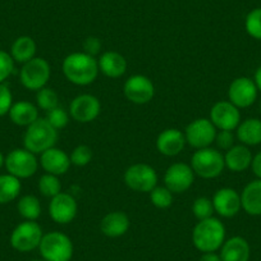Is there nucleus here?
Segmentation results:
<instances>
[{
    "label": "nucleus",
    "instance_id": "1",
    "mask_svg": "<svg viewBox=\"0 0 261 261\" xmlns=\"http://www.w3.org/2000/svg\"><path fill=\"white\" fill-rule=\"evenodd\" d=\"M62 71L65 79L76 86H89L94 84L100 73L97 58L85 51L67 55L63 60Z\"/></svg>",
    "mask_w": 261,
    "mask_h": 261
},
{
    "label": "nucleus",
    "instance_id": "2",
    "mask_svg": "<svg viewBox=\"0 0 261 261\" xmlns=\"http://www.w3.org/2000/svg\"><path fill=\"white\" fill-rule=\"evenodd\" d=\"M225 225L218 218L199 220L192 230V243L200 252H217L225 241Z\"/></svg>",
    "mask_w": 261,
    "mask_h": 261
},
{
    "label": "nucleus",
    "instance_id": "3",
    "mask_svg": "<svg viewBox=\"0 0 261 261\" xmlns=\"http://www.w3.org/2000/svg\"><path fill=\"white\" fill-rule=\"evenodd\" d=\"M59 130L47 123L45 118H39L36 122L26 128L23 135V147L34 154L40 155L57 145Z\"/></svg>",
    "mask_w": 261,
    "mask_h": 261
},
{
    "label": "nucleus",
    "instance_id": "4",
    "mask_svg": "<svg viewBox=\"0 0 261 261\" xmlns=\"http://www.w3.org/2000/svg\"><path fill=\"white\" fill-rule=\"evenodd\" d=\"M190 165L197 177L214 179L224 172V155L218 149H213L212 146L196 150L191 156Z\"/></svg>",
    "mask_w": 261,
    "mask_h": 261
},
{
    "label": "nucleus",
    "instance_id": "5",
    "mask_svg": "<svg viewBox=\"0 0 261 261\" xmlns=\"http://www.w3.org/2000/svg\"><path fill=\"white\" fill-rule=\"evenodd\" d=\"M41 258L46 261H71L74 247L71 238L59 230L45 233L39 246Z\"/></svg>",
    "mask_w": 261,
    "mask_h": 261
},
{
    "label": "nucleus",
    "instance_id": "6",
    "mask_svg": "<svg viewBox=\"0 0 261 261\" xmlns=\"http://www.w3.org/2000/svg\"><path fill=\"white\" fill-rule=\"evenodd\" d=\"M51 77V65L45 58L35 57L30 62L22 64L19 71V81L24 89L37 92L46 87Z\"/></svg>",
    "mask_w": 261,
    "mask_h": 261
},
{
    "label": "nucleus",
    "instance_id": "7",
    "mask_svg": "<svg viewBox=\"0 0 261 261\" xmlns=\"http://www.w3.org/2000/svg\"><path fill=\"white\" fill-rule=\"evenodd\" d=\"M124 183L135 192L150 193L158 186V173L151 165L145 163H136L125 169Z\"/></svg>",
    "mask_w": 261,
    "mask_h": 261
},
{
    "label": "nucleus",
    "instance_id": "8",
    "mask_svg": "<svg viewBox=\"0 0 261 261\" xmlns=\"http://www.w3.org/2000/svg\"><path fill=\"white\" fill-rule=\"evenodd\" d=\"M39 159L36 154L27 149H14L6 156L4 167L9 174L14 175L18 179H26L36 174L39 169Z\"/></svg>",
    "mask_w": 261,
    "mask_h": 261
},
{
    "label": "nucleus",
    "instance_id": "9",
    "mask_svg": "<svg viewBox=\"0 0 261 261\" xmlns=\"http://www.w3.org/2000/svg\"><path fill=\"white\" fill-rule=\"evenodd\" d=\"M41 225L35 220H24L17 225L11 234V245L18 252H31L39 248L42 240Z\"/></svg>",
    "mask_w": 261,
    "mask_h": 261
},
{
    "label": "nucleus",
    "instance_id": "10",
    "mask_svg": "<svg viewBox=\"0 0 261 261\" xmlns=\"http://www.w3.org/2000/svg\"><path fill=\"white\" fill-rule=\"evenodd\" d=\"M217 132L218 129L209 118H197L186 127V142L196 150L210 147L215 142Z\"/></svg>",
    "mask_w": 261,
    "mask_h": 261
},
{
    "label": "nucleus",
    "instance_id": "11",
    "mask_svg": "<svg viewBox=\"0 0 261 261\" xmlns=\"http://www.w3.org/2000/svg\"><path fill=\"white\" fill-rule=\"evenodd\" d=\"M125 99L136 105H145L154 99L155 86L151 80L144 74L128 77L123 86Z\"/></svg>",
    "mask_w": 261,
    "mask_h": 261
},
{
    "label": "nucleus",
    "instance_id": "12",
    "mask_svg": "<svg viewBox=\"0 0 261 261\" xmlns=\"http://www.w3.org/2000/svg\"><path fill=\"white\" fill-rule=\"evenodd\" d=\"M195 172L190 164L174 163L169 165L164 174V186L173 193L179 195L192 187L195 182Z\"/></svg>",
    "mask_w": 261,
    "mask_h": 261
},
{
    "label": "nucleus",
    "instance_id": "13",
    "mask_svg": "<svg viewBox=\"0 0 261 261\" xmlns=\"http://www.w3.org/2000/svg\"><path fill=\"white\" fill-rule=\"evenodd\" d=\"M258 90L252 79L237 77L230 82L228 87V101L232 102L238 109L250 108L257 100Z\"/></svg>",
    "mask_w": 261,
    "mask_h": 261
},
{
    "label": "nucleus",
    "instance_id": "14",
    "mask_svg": "<svg viewBox=\"0 0 261 261\" xmlns=\"http://www.w3.org/2000/svg\"><path fill=\"white\" fill-rule=\"evenodd\" d=\"M69 115L79 123H91L101 113V102L95 95H77L69 104Z\"/></svg>",
    "mask_w": 261,
    "mask_h": 261
},
{
    "label": "nucleus",
    "instance_id": "15",
    "mask_svg": "<svg viewBox=\"0 0 261 261\" xmlns=\"http://www.w3.org/2000/svg\"><path fill=\"white\" fill-rule=\"evenodd\" d=\"M79 212V205L76 199L71 193L60 192L49 202V215L53 222L57 224L65 225L74 220Z\"/></svg>",
    "mask_w": 261,
    "mask_h": 261
},
{
    "label": "nucleus",
    "instance_id": "16",
    "mask_svg": "<svg viewBox=\"0 0 261 261\" xmlns=\"http://www.w3.org/2000/svg\"><path fill=\"white\" fill-rule=\"evenodd\" d=\"M209 119L218 130H236L241 123V112L230 101L222 100L212 107Z\"/></svg>",
    "mask_w": 261,
    "mask_h": 261
},
{
    "label": "nucleus",
    "instance_id": "17",
    "mask_svg": "<svg viewBox=\"0 0 261 261\" xmlns=\"http://www.w3.org/2000/svg\"><path fill=\"white\" fill-rule=\"evenodd\" d=\"M213 205L214 210L219 217L233 218L241 212V193H238L234 188L223 187L219 188L213 196Z\"/></svg>",
    "mask_w": 261,
    "mask_h": 261
},
{
    "label": "nucleus",
    "instance_id": "18",
    "mask_svg": "<svg viewBox=\"0 0 261 261\" xmlns=\"http://www.w3.org/2000/svg\"><path fill=\"white\" fill-rule=\"evenodd\" d=\"M156 150L164 156H177L185 150L186 137L185 132L178 128H167L162 130L156 137Z\"/></svg>",
    "mask_w": 261,
    "mask_h": 261
},
{
    "label": "nucleus",
    "instance_id": "19",
    "mask_svg": "<svg viewBox=\"0 0 261 261\" xmlns=\"http://www.w3.org/2000/svg\"><path fill=\"white\" fill-rule=\"evenodd\" d=\"M39 163L45 173L58 175V177L65 174L72 165L69 155L64 150L55 146L40 154Z\"/></svg>",
    "mask_w": 261,
    "mask_h": 261
},
{
    "label": "nucleus",
    "instance_id": "20",
    "mask_svg": "<svg viewBox=\"0 0 261 261\" xmlns=\"http://www.w3.org/2000/svg\"><path fill=\"white\" fill-rule=\"evenodd\" d=\"M100 73L104 74L108 79H120L127 72V60L120 53L108 50L100 54L97 58Z\"/></svg>",
    "mask_w": 261,
    "mask_h": 261
},
{
    "label": "nucleus",
    "instance_id": "21",
    "mask_svg": "<svg viewBox=\"0 0 261 261\" xmlns=\"http://www.w3.org/2000/svg\"><path fill=\"white\" fill-rule=\"evenodd\" d=\"M130 227L129 217L124 212H110L100 222V230L105 237L119 238L128 232Z\"/></svg>",
    "mask_w": 261,
    "mask_h": 261
},
{
    "label": "nucleus",
    "instance_id": "22",
    "mask_svg": "<svg viewBox=\"0 0 261 261\" xmlns=\"http://www.w3.org/2000/svg\"><path fill=\"white\" fill-rule=\"evenodd\" d=\"M219 251L222 261H248L251 256L250 245L247 240L241 236H234L225 240Z\"/></svg>",
    "mask_w": 261,
    "mask_h": 261
},
{
    "label": "nucleus",
    "instance_id": "23",
    "mask_svg": "<svg viewBox=\"0 0 261 261\" xmlns=\"http://www.w3.org/2000/svg\"><path fill=\"white\" fill-rule=\"evenodd\" d=\"M253 155L246 145H234L224 154L225 168L233 173H241L251 168Z\"/></svg>",
    "mask_w": 261,
    "mask_h": 261
},
{
    "label": "nucleus",
    "instance_id": "24",
    "mask_svg": "<svg viewBox=\"0 0 261 261\" xmlns=\"http://www.w3.org/2000/svg\"><path fill=\"white\" fill-rule=\"evenodd\" d=\"M241 204L251 217L261 215V179L248 182L241 192Z\"/></svg>",
    "mask_w": 261,
    "mask_h": 261
},
{
    "label": "nucleus",
    "instance_id": "25",
    "mask_svg": "<svg viewBox=\"0 0 261 261\" xmlns=\"http://www.w3.org/2000/svg\"><path fill=\"white\" fill-rule=\"evenodd\" d=\"M8 115L14 124L26 128L40 118L37 105L30 101H24V100L13 102Z\"/></svg>",
    "mask_w": 261,
    "mask_h": 261
},
{
    "label": "nucleus",
    "instance_id": "26",
    "mask_svg": "<svg viewBox=\"0 0 261 261\" xmlns=\"http://www.w3.org/2000/svg\"><path fill=\"white\" fill-rule=\"evenodd\" d=\"M236 137L238 141L246 146H257L261 144V119L247 118L241 120L236 129Z\"/></svg>",
    "mask_w": 261,
    "mask_h": 261
},
{
    "label": "nucleus",
    "instance_id": "27",
    "mask_svg": "<svg viewBox=\"0 0 261 261\" xmlns=\"http://www.w3.org/2000/svg\"><path fill=\"white\" fill-rule=\"evenodd\" d=\"M37 45L35 40L31 36H19L14 40V42L11 46V53L13 60L19 64H24V63L30 62L36 57Z\"/></svg>",
    "mask_w": 261,
    "mask_h": 261
},
{
    "label": "nucleus",
    "instance_id": "28",
    "mask_svg": "<svg viewBox=\"0 0 261 261\" xmlns=\"http://www.w3.org/2000/svg\"><path fill=\"white\" fill-rule=\"evenodd\" d=\"M22 190L21 179L14 175L0 174V205L9 204L16 200Z\"/></svg>",
    "mask_w": 261,
    "mask_h": 261
},
{
    "label": "nucleus",
    "instance_id": "29",
    "mask_svg": "<svg viewBox=\"0 0 261 261\" xmlns=\"http://www.w3.org/2000/svg\"><path fill=\"white\" fill-rule=\"evenodd\" d=\"M17 210L24 220H35L41 215V202L34 195H24L17 202Z\"/></svg>",
    "mask_w": 261,
    "mask_h": 261
},
{
    "label": "nucleus",
    "instance_id": "30",
    "mask_svg": "<svg viewBox=\"0 0 261 261\" xmlns=\"http://www.w3.org/2000/svg\"><path fill=\"white\" fill-rule=\"evenodd\" d=\"M37 187H39L40 193L47 199H53L54 196L62 192V182H60L59 177L49 174V173H45L40 177Z\"/></svg>",
    "mask_w": 261,
    "mask_h": 261
},
{
    "label": "nucleus",
    "instance_id": "31",
    "mask_svg": "<svg viewBox=\"0 0 261 261\" xmlns=\"http://www.w3.org/2000/svg\"><path fill=\"white\" fill-rule=\"evenodd\" d=\"M192 214L197 220H204L207 218L214 217V205H213V200L206 197V196H200L195 201L192 202Z\"/></svg>",
    "mask_w": 261,
    "mask_h": 261
},
{
    "label": "nucleus",
    "instance_id": "32",
    "mask_svg": "<svg viewBox=\"0 0 261 261\" xmlns=\"http://www.w3.org/2000/svg\"><path fill=\"white\" fill-rule=\"evenodd\" d=\"M36 105L39 109L49 112V110L59 107V96L55 90L46 86L36 92Z\"/></svg>",
    "mask_w": 261,
    "mask_h": 261
},
{
    "label": "nucleus",
    "instance_id": "33",
    "mask_svg": "<svg viewBox=\"0 0 261 261\" xmlns=\"http://www.w3.org/2000/svg\"><path fill=\"white\" fill-rule=\"evenodd\" d=\"M150 201L156 209H168L173 204V193L165 186H156L150 192Z\"/></svg>",
    "mask_w": 261,
    "mask_h": 261
},
{
    "label": "nucleus",
    "instance_id": "34",
    "mask_svg": "<svg viewBox=\"0 0 261 261\" xmlns=\"http://www.w3.org/2000/svg\"><path fill=\"white\" fill-rule=\"evenodd\" d=\"M245 29L252 39L261 41V7L248 12L245 19Z\"/></svg>",
    "mask_w": 261,
    "mask_h": 261
},
{
    "label": "nucleus",
    "instance_id": "35",
    "mask_svg": "<svg viewBox=\"0 0 261 261\" xmlns=\"http://www.w3.org/2000/svg\"><path fill=\"white\" fill-rule=\"evenodd\" d=\"M69 118H71V115H69V113L67 112L64 108L57 107L54 108V109L46 112L45 119L47 120V123H49L51 127H54L55 129L59 130L63 129L64 127H67V124L69 123Z\"/></svg>",
    "mask_w": 261,
    "mask_h": 261
},
{
    "label": "nucleus",
    "instance_id": "36",
    "mask_svg": "<svg viewBox=\"0 0 261 261\" xmlns=\"http://www.w3.org/2000/svg\"><path fill=\"white\" fill-rule=\"evenodd\" d=\"M69 158H71L72 165L74 167H86L92 160V150L87 145H79L72 150Z\"/></svg>",
    "mask_w": 261,
    "mask_h": 261
},
{
    "label": "nucleus",
    "instance_id": "37",
    "mask_svg": "<svg viewBox=\"0 0 261 261\" xmlns=\"http://www.w3.org/2000/svg\"><path fill=\"white\" fill-rule=\"evenodd\" d=\"M14 63L16 62L9 53L0 50V84H4L13 73Z\"/></svg>",
    "mask_w": 261,
    "mask_h": 261
},
{
    "label": "nucleus",
    "instance_id": "38",
    "mask_svg": "<svg viewBox=\"0 0 261 261\" xmlns=\"http://www.w3.org/2000/svg\"><path fill=\"white\" fill-rule=\"evenodd\" d=\"M13 105V95L6 84H0V117L9 113Z\"/></svg>",
    "mask_w": 261,
    "mask_h": 261
},
{
    "label": "nucleus",
    "instance_id": "39",
    "mask_svg": "<svg viewBox=\"0 0 261 261\" xmlns=\"http://www.w3.org/2000/svg\"><path fill=\"white\" fill-rule=\"evenodd\" d=\"M236 136L233 130H218L217 136H215V144H217L219 150H229L230 147L234 146Z\"/></svg>",
    "mask_w": 261,
    "mask_h": 261
},
{
    "label": "nucleus",
    "instance_id": "40",
    "mask_svg": "<svg viewBox=\"0 0 261 261\" xmlns=\"http://www.w3.org/2000/svg\"><path fill=\"white\" fill-rule=\"evenodd\" d=\"M100 50H101V41H100L96 36H89L85 39L84 51L86 53V54L92 55V57L96 58V55L99 54Z\"/></svg>",
    "mask_w": 261,
    "mask_h": 261
},
{
    "label": "nucleus",
    "instance_id": "41",
    "mask_svg": "<svg viewBox=\"0 0 261 261\" xmlns=\"http://www.w3.org/2000/svg\"><path fill=\"white\" fill-rule=\"evenodd\" d=\"M251 169H252L253 174L257 177V179H261V151L257 152V154L253 156Z\"/></svg>",
    "mask_w": 261,
    "mask_h": 261
},
{
    "label": "nucleus",
    "instance_id": "42",
    "mask_svg": "<svg viewBox=\"0 0 261 261\" xmlns=\"http://www.w3.org/2000/svg\"><path fill=\"white\" fill-rule=\"evenodd\" d=\"M199 261H222L219 253L217 252H202Z\"/></svg>",
    "mask_w": 261,
    "mask_h": 261
},
{
    "label": "nucleus",
    "instance_id": "43",
    "mask_svg": "<svg viewBox=\"0 0 261 261\" xmlns=\"http://www.w3.org/2000/svg\"><path fill=\"white\" fill-rule=\"evenodd\" d=\"M253 82H255L258 92H261V65L255 71V74H253Z\"/></svg>",
    "mask_w": 261,
    "mask_h": 261
},
{
    "label": "nucleus",
    "instance_id": "44",
    "mask_svg": "<svg viewBox=\"0 0 261 261\" xmlns=\"http://www.w3.org/2000/svg\"><path fill=\"white\" fill-rule=\"evenodd\" d=\"M4 162H6V158H4V155L2 154V152H0V168L3 167Z\"/></svg>",
    "mask_w": 261,
    "mask_h": 261
},
{
    "label": "nucleus",
    "instance_id": "45",
    "mask_svg": "<svg viewBox=\"0 0 261 261\" xmlns=\"http://www.w3.org/2000/svg\"><path fill=\"white\" fill-rule=\"evenodd\" d=\"M30 261H46L44 258H35V260H30Z\"/></svg>",
    "mask_w": 261,
    "mask_h": 261
},
{
    "label": "nucleus",
    "instance_id": "46",
    "mask_svg": "<svg viewBox=\"0 0 261 261\" xmlns=\"http://www.w3.org/2000/svg\"><path fill=\"white\" fill-rule=\"evenodd\" d=\"M260 110H261V102H260Z\"/></svg>",
    "mask_w": 261,
    "mask_h": 261
}]
</instances>
